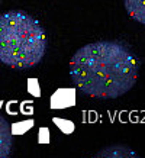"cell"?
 Instances as JSON below:
<instances>
[{
	"instance_id": "cell-1",
	"label": "cell",
	"mask_w": 145,
	"mask_h": 158,
	"mask_svg": "<svg viewBox=\"0 0 145 158\" xmlns=\"http://www.w3.org/2000/svg\"><path fill=\"white\" fill-rule=\"evenodd\" d=\"M139 61L121 41H96L78 48L70 60V77L78 90L110 100L126 94L138 80Z\"/></svg>"
},
{
	"instance_id": "cell-2",
	"label": "cell",
	"mask_w": 145,
	"mask_h": 158,
	"mask_svg": "<svg viewBox=\"0 0 145 158\" xmlns=\"http://www.w3.org/2000/svg\"><path fill=\"white\" fill-rule=\"evenodd\" d=\"M47 51V34L23 10L0 15V62L16 70L35 67Z\"/></svg>"
},
{
	"instance_id": "cell-3",
	"label": "cell",
	"mask_w": 145,
	"mask_h": 158,
	"mask_svg": "<svg viewBox=\"0 0 145 158\" xmlns=\"http://www.w3.org/2000/svg\"><path fill=\"white\" fill-rule=\"evenodd\" d=\"M93 158H141L138 154L128 145L115 144L100 149Z\"/></svg>"
},
{
	"instance_id": "cell-4",
	"label": "cell",
	"mask_w": 145,
	"mask_h": 158,
	"mask_svg": "<svg viewBox=\"0 0 145 158\" xmlns=\"http://www.w3.org/2000/svg\"><path fill=\"white\" fill-rule=\"evenodd\" d=\"M13 147V131L7 120L0 115V158H9Z\"/></svg>"
},
{
	"instance_id": "cell-5",
	"label": "cell",
	"mask_w": 145,
	"mask_h": 158,
	"mask_svg": "<svg viewBox=\"0 0 145 158\" xmlns=\"http://www.w3.org/2000/svg\"><path fill=\"white\" fill-rule=\"evenodd\" d=\"M123 6L135 22L145 25V0H123Z\"/></svg>"
}]
</instances>
